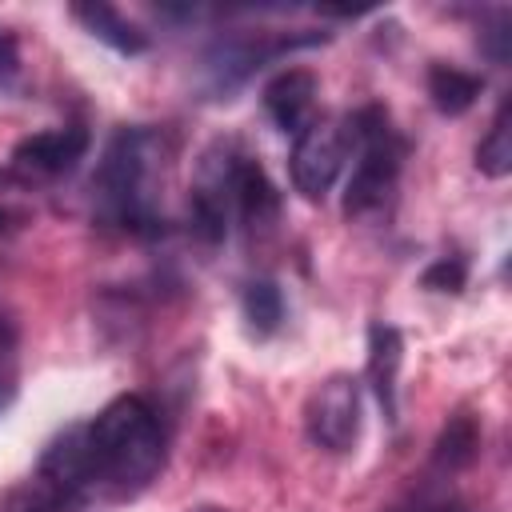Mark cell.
<instances>
[{
  "instance_id": "6",
  "label": "cell",
  "mask_w": 512,
  "mask_h": 512,
  "mask_svg": "<svg viewBox=\"0 0 512 512\" xmlns=\"http://www.w3.org/2000/svg\"><path fill=\"white\" fill-rule=\"evenodd\" d=\"M312 444L328 452H348L360 436V384L352 376H332L324 380L304 412Z\"/></svg>"
},
{
  "instance_id": "4",
  "label": "cell",
  "mask_w": 512,
  "mask_h": 512,
  "mask_svg": "<svg viewBox=\"0 0 512 512\" xmlns=\"http://www.w3.org/2000/svg\"><path fill=\"white\" fill-rule=\"evenodd\" d=\"M236 168H240V156L228 144H212L196 164L188 216H192V232L208 244L224 240L228 216L236 212Z\"/></svg>"
},
{
  "instance_id": "19",
  "label": "cell",
  "mask_w": 512,
  "mask_h": 512,
  "mask_svg": "<svg viewBox=\"0 0 512 512\" xmlns=\"http://www.w3.org/2000/svg\"><path fill=\"white\" fill-rule=\"evenodd\" d=\"M12 340H16V332H12V324L0 316V352H4V348H12Z\"/></svg>"
},
{
  "instance_id": "17",
  "label": "cell",
  "mask_w": 512,
  "mask_h": 512,
  "mask_svg": "<svg viewBox=\"0 0 512 512\" xmlns=\"http://www.w3.org/2000/svg\"><path fill=\"white\" fill-rule=\"evenodd\" d=\"M0 72H16V40L0 32Z\"/></svg>"
},
{
  "instance_id": "8",
  "label": "cell",
  "mask_w": 512,
  "mask_h": 512,
  "mask_svg": "<svg viewBox=\"0 0 512 512\" xmlns=\"http://www.w3.org/2000/svg\"><path fill=\"white\" fill-rule=\"evenodd\" d=\"M264 108H268V116L276 120V128L300 136V132L312 124V112H316V76L304 72V68L280 72V76L264 88Z\"/></svg>"
},
{
  "instance_id": "3",
  "label": "cell",
  "mask_w": 512,
  "mask_h": 512,
  "mask_svg": "<svg viewBox=\"0 0 512 512\" xmlns=\"http://www.w3.org/2000/svg\"><path fill=\"white\" fill-rule=\"evenodd\" d=\"M348 136L356 144V168H352V180H348V192H344V212L348 216H368L388 200L404 148H400L384 108H360L348 120Z\"/></svg>"
},
{
  "instance_id": "15",
  "label": "cell",
  "mask_w": 512,
  "mask_h": 512,
  "mask_svg": "<svg viewBox=\"0 0 512 512\" xmlns=\"http://www.w3.org/2000/svg\"><path fill=\"white\" fill-rule=\"evenodd\" d=\"M476 444H480L476 424H472L468 416H452V420H448V428H444V432H440V440H436L432 460H436L440 468H464V464L476 456Z\"/></svg>"
},
{
  "instance_id": "5",
  "label": "cell",
  "mask_w": 512,
  "mask_h": 512,
  "mask_svg": "<svg viewBox=\"0 0 512 512\" xmlns=\"http://www.w3.org/2000/svg\"><path fill=\"white\" fill-rule=\"evenodd\" d=\"M352 152V136H348V124H336V120H312L300 136H296V148H292V184L304 200H324L328 188L336 184L344 160Z\"/></svg>"
},
{
  "instance_id": "1",
  "label": "cell",
  "mask_w": 512,
  "mask_h": 512,
  "mask_svg": "<svg viewBox=\"0 0 512 512\" xmlns=\"http://www.w3.org/2000/svg\"><path fill=\"white\" fill-rule=\"evenodd\" d=\"M96 488L112 496L140 492L164 464V432L140 396H120L84 424Z\"/></svg>"
},
{
  "instance_id": "14",
  "label": "cell",
  "mask_w": 512,
  "mask_h": 512,
  "mask_svg": "<svg viewBox=\"0 0 512 512\" xmlns=\"http://www.w3.org/2000/svg\"><path fill=\"white\" fill-rule=\"evenodd\" d=\"M508 112L512 108L504 100L500 112H496V120H492V128H488V136L476 148V168L484 176H508L512 172V124H508Z\"/></svg>"
},
{
  "instance_id": "2",
  "label": "cell",
  "mask_w": 512,
  "mask_h": 512,
  "mask_svg": "<svg viewBox=\"0 0 512 512\" xmlns=\"http://www.w3.org/2000/svg\"><path fill=\"white\" fill-rule=\"evenodd\" d=\"M164 168V144L148 128H124L104 148L92 188L104 212L120 224H152V180Z\"/></svg>"
},
{
  "instance_id": "12",
  "label": "cell",
  "mask_w": 512,
  "mask_h": 512,
  "mask_svg": "<svg viewBox=\"0 0 512 512\" xmlns=\"http://www.w3.org/2000/svg\"><path fill=\"white\" fill-rule=\"evenodd\" d=\"M480 88H484V80L472 76V72H464V68H448V64H432L428 68V96H432V104L444 116L468 112L476 104Z\"/></svg>"
},
{
  "instance_id": "18",
  "label": "cell",
  "mask_w": 512,
  "mask_h": 512,
  "mask_svg": "<svg viewBox=\"0 0 512 512\" xmlns=\"http://www.w3.org/2000/svg\"><path fill=\"white\" fill-rule=\"evenodd\" d=\"M12 396H16V376H12V368L0 364V408L12 404Z\"/></svg>"
},
{
  "instance_id": "7",
  "label": "cell",
  "mask_w": 512,
  "mask_h": 512,
  "mask_svg": "<svg viewBox=\"0 0 512 512\" xmlns=\"http://www.w3.org/2000/svg\"><path fill=\"white\" fill-rule=\"evenodd\" d=\"M84 152H88V132L84 128H52V132H36V136L20 140L12 160L24 172L56 176V172L76 168V160H84Z\"/></svg>"
},
{
  "instance_id": "22",
  "label": "cell",
  "mask_w": 512,
  "mask_h": 512,
  "mask_svg": "<svg viewBox=\"0 0 512 512\" xmlns=\"http://www.w3.org/2000/svg\"><path fill=\"white\" fill-rule=\"evenodd\" d=\"M4 220H8V212H0V224H4Z\"/></svg>"
},
{
  "instance_id": "13",
  "label": "cell",
  "mask_w": 512,
  "mask_h": 512,
  "mask_svg": "<svg viewBox=\"0 0 512 512\" xmlns=\"http://www.w3.org/2000/svg\"><path fill=\"white\" fill-rule=\"evenodd\" d=\"M240 308H244V320L252 324L256 336H272L284 320V296L272 280H252L244 284V296H240Z\"/></svg>"
},
{
  "instance_id": "21",
  "label": "cell",
  "mask_w": 512,
  "mask_h": 512,
  "mask_svg": "<svg viewBox=\"0 0 512 512\" xmlns=\"http://www.w3.org/2000/svg\"><path fill=\"white\" fill-rule=\"evenodd\" d=\"M432 512H456V508H432Z\"/></svg>"
},
{
  "instance_id": "9",
  "label": "cell",
  "mask_w": 512,
  "mask_h": 512,
  "mask_svg": "<svg viewBox=\"0 0 512 512\" xmlns=\"http://www.w3.org/2000/svg\"><path fill=\"white\" fill-rule=\"evenodd\" d=\"M396 372H400V332L392 324H372L368 328V380L388 412L396 420Z\"/></svg>"
},
{
  "instance_id": "11",
  "label": "cell",
  "mask_w": 512,
  "mask_h": 512,
  "mask_svg": "<svg viewBox=\"0 0 512 512\" xmlns=\"http://www.w3.org/2000/svg\"><path fill=\"white\" fill-rule=\"evenodd\" d=\"M72 16L88 28V36H96L100 44H108L124 56H140L148 48V36L108 4H72Z\"/></svg>"
},
{
  "instance_id": "16",
  "label": "cell",
  "mask_w": 512,
  "mask_h": 512,
  "mask_svg": "<svg viewBox=\"0 0 512 512\" xmlns=\"http://www.w3.org/2000/svg\"><path fill=\"white\" fill-rule=\"evenodd\" d=\"M464 280H468V264H464L460 256H444V260H436V264L420 276V284L432 288V292H460Z\"/></svg>"
},
{
  "instance_id": "10",
  "label": "cell",
  "mask_w": 512,
  "mask_h": 512,
  "mask_svg": "<svg viewBox=\"0 0 512 512\" xmlns=\"http://www.w3.org/2000/svg\"><path fill=\"white\" fill-rule=\"evenodd\" d=\"M236 212L252 228H268L276 220V212H280V192L272 188L264 168L256 160H248V156H240V168H236Z\"/></svg>"
},
{
  "instance_id": "20",
  "label": "cell",
  "mask_w": 512,
  "mask_h": 512,
  "mask_svg": "<svg viewBox=\"0 0 512 512\" xmlns=\"http://www.w3.org/2000/svg\"><path fill=\"white\" fill-rule=\"evenodd\" d=\"M196 512H220V508H196Z\"/></svg>"
}]
</instances>
